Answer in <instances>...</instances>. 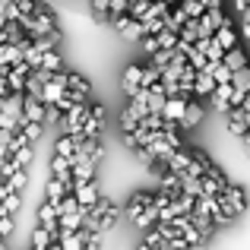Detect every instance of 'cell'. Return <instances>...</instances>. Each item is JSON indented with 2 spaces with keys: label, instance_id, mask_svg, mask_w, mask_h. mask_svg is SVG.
Segmentation results:
<instances>
[{
  "label": "cell",
  "instance_id": "cell-23",
  "mask_svg": "<svg viewBox=\"0 0 250 250\" xmlns=\"http://www.w3.org/2000/svg\"><path fill=\"white\" fill-rule=\"evenodd\" d=\"M133 222H136V225L143 228V231H146V228H152L155 222H159V209H155V206H146V209H143V212L136 215Z\"/></svg>",
  "mask_w": 250,
  "mask_h": 250
},
{
  "label": "cell",
  "instance_id": "cell-35",
  "mask_svg": "<svg viewBox=\"0 0 250 250\" xmlns=\"http://www.w3.org/2000/svg\"><path fill=\"white\" fill-rule=\"evenodd\" d=\"M140 44H143V51H146L149 57L159 51V42H155V35H143V38H140Z\"/></svg>",
  "mask_w": 250,
  "mask_h": 250
},
{
  "label": "cell",
  "instance_id": "cell-9",
  "mask_svg": "<svg viewBox=\"0 0 250 250\" xmlns=\"http://www.w3.org/2000/svg\"><path fill=\"white\" fill-rule=\"evenodd\" d=\"M85 241H89V231H85V228H80V231H57L61 250H83Z\"/></svg>",
  "mask_w": 250,
  "mask_h": 250
},
{
  "label": "cell",
  "instance_id": "cell-14",
  "mask_svg": "<svg viewBox=\"0 0 250 250\" xmlns=\"http://www.w3.org/2000/svg\"><path fill=\"white\" fill-rule=\"evenodd\" d=\"M83 222H85V209H76V212L57 219V231H80Z\"/></svg>",
  "mask_w": 250,
  "mask_h": 250
},
{
  "label": "cell",
  "instance_id": "cell-5",
  "mask_svg": "<svg viewBox=\"0 0 250 250\" xmlns=\"http://www.w3.org/2000/svg\"><path fill=\"white\" fill-rule=\"evenodd\" d=\"M111 25H114L124 38H130V42H140V38H143V25L136 22V19H130L127 13H124V16H114V19H111Z\"/></svg>",
  "mask_w": 250,
  "mask_h": 250
},
{
  "label": "cell",
  "instance_id": "cell-32",
  "mask_svg": "<svg viewBox=\"0 0 250 250\" xmlns=\"http://www.w3.org/2000/svg\"><path fill=\"white\" fill-rule=\"evenodd\" d=\"M127 6H130V0H111V3H108V22L114 16H124V13H127Z\"/></svg>",
  "mask_w": 250,
  "mask_h": 250
},
{
  "label": "cell",
  "instance_id": "cell-8",
  "mask_svg": "<svg viewBox=\"0 0 250 250\" xmlns=\"http://www.w3.org/2000/svg\"><path fill=\"white\" fill-rule=\"evenodd\" d=\"M187 102H190V98H181V95L165 98V108H162V121H168V124H174V127H177V121L184 117V108H187Z\"/></svg>",
  "mask_w": 250,
  "mask_h": 250
},
{
  "label": "cell",
  "instance_id": "cell-41",
  "mask_svg": "<svg viewBox=\"0 0 250 250\" xmlns=\"http://www.w3.org/2000/svg\"><path fill=\"white\" fill-rule=\"evenodd\" d=\"M0 250H3V241H0Z\"/></svg>",
  "mask_w": 250,
  "mask_h": 250
},
{
  "label": "cell",
  "instance_id": "cell-21",
  "mask_svg": "<svg viewBox=\"0 0 250 250\" xmlns=\"http://www.w3.org/2000/svg\"><path fill=\"white\" fill-rule=\"evenodd\" d=\"M25 184H29V174H25V168H16L10 177H6V187H10L13 193H22Z\"/></svg>",
  "mask_w": 250,
  "mask_h": 250
},
{
  "label": "cell",
  "instance_id": "cell-17",
  "mask_svg": "<svg viewBox=\"0 0 250 250\" xmlns=\"http://www.w3.org/2000/svg\"><path fill=\"white\" fill-rule=\"evenodd\" d=\"M67 92H73V95H80L89 102V95H92V85L83 80L80 73H67Z\"/></svg>",
  "mask_w": 250,
  "mask_h": 250
},
{
  "label": "cell",
  "instance_id": "cell-16",
  "mask_svg": "<svg viewBox=\"0 0 250 250\" xmlns=\"http://www.w3.org/2000/svg\"><path fill=\"white\" fill-rule=\"evenodd\" d=\"M222 63H225V67L234 73V70H244V67H247V57H244V51L234 44V48H228L225 54H222Z\"/></svg>",
  "mask_w": 250,
  "mask_h": 250
},
{
  "label": "cell",
  "instance_id": "cell-12",
  "mask_svg": "<svg viewBox=\"0 0 250 250\" xmlns=\"http://www.w3.org/2000/svg\"><path fill=\"white\" fill-rule=\"evenodd\" d=\"M63 95H67V89H63V85H57V83H42V95H38V102L48 108V104H57Z\"/></svg>",
  "mask_w": 250,
  "mask_h": 250
},
{
  "label": "cell",
  "instance_id": "cell-30",
  "mask_svg": "<svg viewBox=\"0 0 250 250\" xmlns=\"http://www.w3.org/2000/svg\"><path fill=\"white\" fill-rule=\"evenodd\" d=\"M76 209H80V206H76V196H73V193H67L61 203H57V219H61V215H70V212H76Z\"/></svg>",
  "mask_w": 250,
  "mask_h": 250
},
{
  "label": "cell",
  "instance_id": "cell-33",
  "mask_svg": "<svg viewBox=\"0 0 250 250\" xmlns=\"http://www.w3.org/2000/svg\"><path fill=\"white\" fill-rule=\"evenodd\" d=\"M42 127H44V124H25V127L19 130V133H22L25 140H29V146H32V143H35L38 136H42Z\"/></svg>",
  "mask_w": 250,
  "mask_h": 250
},
{
  "label": "cell",
  "instance_id": "cell-34",
  "mask_svg": "<svg viewBox=\"0 0 250 250\" xmlns=\"http://www.w3.org/2000/svg\"><path fill=\"white\" fill-rule=\"evenodd\" d=\"M121 127H124V136H127V133H133V130L140 127V121H136V117H130L127 111H121Z\"/></svg>",
  "mask_w": 250,
  "mask_h": 250
},
{
  "label": "cell",
  "instance_id": "cell-40",
  "mask_svg": "<svg viewBox=\"0 0 250 250\" xmlns=\"http://www.w3.org/2000/svg\"><path fill=\"white\" fill-rule=\"evenodd\" d=\"M162 3H168V6H174V3H181V0H162Z\"/></svg>",
  "mask_w": 250,
  "mask_h": 250
},
{
  "label": "cell",
  "instance_id": "cell-11",
  "mask_svg": "<svg viewBox=\"0 0 250 250\" xmlns=\"http://www.w3.org/2000/svg\"><path fill=\"white\" fill-rule=\"evenodd\" d=\"M73 196H76V206L85 209V212H89V209L95 206L98 200H102V196H98V187H95V184H83V187H76V190H73Z\"/></svg>",
  "mask_w": 250,
  "mask_h": 250
},
{
  "label": "cell",
  "instance_id": "cell-10",
  "mask_svg": "<svg viewBox=\"0 0 250 250\" xmlns=\"http://www.w3.org/2000/svg\"><path fill=\"white\" fill-rule=\"evenodd\" d=\"M200 121H203V104H196L190 98L187 108H184V117L177 121V130H193V127H200Z\"/></svg>",
  "mask_w": 250,
  "mask_h": 250
},
{
  "label": "cell",
  "instance_id": "cell-18",
  "mask_svg": "<svg viewBox=\"0 0 250 250\" xmlns=\"http://www.w3.org/2000/svg\"><path fill=\"white\" fill-rule=\"evenodd\" d=\"M38 225H42V228H48V231H57V206L44 203V206L38 209Z\"/></svg>",
  "mask_w": 250,
  "mask_h": 250
},
{
  "label": "cell",
  "instance_id": "cell-39",
  "mask_svg": "<svg viewBox=\"0 0 250 250\" xmlns=\"http://www.w3.org/2000/svg\"><path fill=\"white\" fill-rule=\"evenodd\" d=\"M247 10V0H238V13H244Z\"/></svg>",
  "mask_w": 250,
  "mask_h": 250
},
{
  "label": "cell",
  "instance_id": "cell-1",
  "mask_svg": "<svg viewBox=\"0 0 250 250\" xmlns=\"http://www.w3.org/2000/svg\"><path fill=\"white\" fill-rule=\"evenodd\" d=\"M215 203H219V209H222V215H225V219H234V215L244 212V206H247V193H244L241 187H234V184H228L225 193L215 196Z\"/></svg>",
  "mask_w": 250,
  "mask_h": 250
},
{
  "label": "cell",
  "instance_id": "cell-15",
  "mask_svg": "<svg viewBox=\"0 0 250 250\" xmlns=\"http://www.w3.org/2000/svg\"><path fill=\"white\" fill-rule=\"evenodd\" d=\"M212 42L219 44L222 51H228V48H234V44H238V32H234L231 25H222V29L212 32Z\"/></svg>",
  "mask_w": 250,
  "mask_h": 250
},
{
  "label": "cell",
  "instance_id": "cell-3",
  "mask_svg": "<svg viewBox=\"0 0 250 250\" xmlns=\"http://www.w3.org/2000/svg\"><path fill=\"white\" fill-rule=\"evenodd\" d=\"M104 127V108L102 104H89V111H85V121H83V140H98V133H102Z\"/></svg>",
  "mask_w": 250,
  "mask_h": 250
},
{
  "label": "cell",
  "instance_id": "cell-13",
  "mask_svg": "<svg viewBox=\"0 0 250 250\" xmlns=\"http://www.w3.org/2000/svg\"><path fill=\"white\" fill-rule=\"evenodd\" d=\"M22 117L29 124H42V117H44V104L42 102H35V98H29V95H22Z\"/></svg>",
  "mask_w": 250,
  "mask_h": 250
},
{
  "label": "cell",
  "instance_id": "cell-28",
  "mask_svg": "<svg viewBox=\"0 0 250 250\" xmlns=\"http://www.w3.org/2000/svg\"><path fill=\"white\" fill-rule=\"evenodd\" d=\"M42 70H63V63H61V54L57 51H44L42 54V63H38Z\"/></svg>",
  "mask_w": 250,
  "mask_h": 250
},
{
  "label": "cell",
  "instance_id": "cell-24",
  "mask_svg": "<svg viewBox=\"0 0 250 250\" xmlns=\"http://www.w3.org/2000/svg\"><path fill=\"white\" fill-rule=\"evenodd\" d=\"M203 19L212 25V32H215V29H222V25H231V19L222 13V6H219V10H206V13H203Z\"/></svg>",
  "mask_w": 250,
  "mask_h": 250
},
{
  "label": "cell",
  "instance_id": "cell-27",
  "mask_svg": "<svg viewBox=\"0 0 250 250\" xmlns=\"http://www.w3.org/2000/svg\"><path fill=\"white\" fill-rule=\"evenodd\" d=\"M32 162V146H22V149H16V152L10 155V165L13 168H25Z\"/></svg>",
  "mask_w": 250,
  "mask_h": 250
},
{
  "label": "cell",
  "instance_id": "cell-4",
  "mask_svg": "<svg viewBox=\"0 0 250 250\" xmlns=\"http://www.w3.org/2000/svg\"><path fill=\"white\" fill-rule=\"evenodd\" d=\"M225 121H228V130H231L234 136H241V140H247V124H250V102H244L241 108H228Z\"/></svg>",
  "mask_w": 250,
  "mask_h": 250
},
{
  "label": "cell",
  "instance_id": "cell-29",
  "mask_svg": "<svg viewBox=\"0 0 250 250\" xmlns=\"http://www.w3.org/2000/svg\"><path fill=\"white\" fill-rule=\"evenodd\" d=\"M155 42H159V48H162V51H174L177 35H174V32H168V29H162L159 35H155Z\"/></svg>",
  "mask_w": 250,
  "mask_h": 250
},
{
  "label": "cell",
  "instance_id": "cell-7",
  "mask_svg": "<svg viewBox=\"0 0 250 250\" xmlns=\"http://www.w3.org/2000/svg\"><path fill=\"white\" fill-rule=\"evenodd\" d=\"M95 162L92 159H85V162H76L73 168H70V181H73V190L76 187H83V184H92V174H95Z\"/></svg>",
  "mask_w": 250,
  "mask_h": 250
},
{
  "label": "cell",
  "instance_id": "cell-36",
  "mask_svg": "<svg viewBox=\"0 0 250 250\" xmlns=\"http://www.w3.org/2000/svg\"><path fill=\"white\" fill-rule=\"evenodd\" d=\"M108 3H111V0H92V10H95V16L104 19V22H108Z\"/></svg>",
  "mask_w": 250,
  "mask_h": 250
},
{
  "label": "cell",
  "instance_id": "cell-37",
  "mask_svg": "<svg viewBox=\"0 0 250 250\" xmlns=\"http://www.w3.org/2000/svg\"><path fill=\"white\" fill-rule=\"evenodd\" d=\"M6 143H10V133H6V130H0V162L6 159Z\"/></svg>",
  "mask_w": 250,
  "mask_h": 250
},
{
  "label": "cell",
  "instance_id": "cell-38",
  "mask_svg": "<svg viewBox=\"0 0 250 250\" xmlns=\"http://www.w3.org/2000/svg\"><path fill=\"white\" fill-rule=\"evenodd\" d=\"M203 6H206V10H219L222 0H203Z\"/></svg>",
  "mask_w": 250,
  "mask_h": 250
},
{
  "label": "cell",
  "instance_id": "cell-6",
  "mask_svg": "<svg viewBox=\"0 0 250 250\" xmlns=\"http://www.w3.org/2000/svg\"><path fill=\"white\" fill-rule=\"evenodd\" d=\"M231 95H234L231 83H222V85H215V89L209 92V98H212V108L219 111V114H228V108H231Z\"/></svg>",
  "mask_w": 250,
  "mask_h": 250
},
{
  "label": "cell",
  "instance_id": "cell-31",
  "mask_svg": "<svg viewBox=\"0 0 250 250\" xmlns=\"http://www.w3.org/2000/svg\"><path fill=\"white\" fill-rule=\"evenodd\" d=\"M19 200H22V193H10L3 203H0V212H3V215H13L19 209Z\"/></svg>",
  "mask_w": 250,
  "mask_h": 250
},
{
  "label": "cell",
  "instance_id": "cell-22",
  "mask_svg": "<svg viewBox=\"0 0 250 250\" xmlns=\"http://www.w3.org/2000/svg\"><path fill=\"white\" fill-rule=\"evenodd\" d=\"M80 140L83 136H61V140H57V155H61V159H73V149H76Z\"/></svg>",
  "mask_w": 250,
  "mask_h": 250
},
{
  "label": "cell",
  "instance_id": "cell-20",
  "mask_svg": "<svg viewBox=\"0 0 250 250\" xmlns=\"http://www.w3.org/2000/svg\"><path fill=\"white\" fill-rule=\"evenodd\" d=\"M54 241H57V231H48V228L38 225L35 228V238H32V244H35L32 250H48V244H54Z\"/></svg>",
  "mask_w": 250,
  "mask_h": 250
},
{
  "label": "cell",
  "instance_id": "cell-26",
  "mask_svg": "<svg viewBox=\"0 0 250 250\" xmlns=\"http://www.w3.org/2000/svg\"><path fill=\"white\" fill-rule=\"evenodd\" d=\"M162 80V70H155V67H143L140 70V89H149V85H155Z\"/></svg>",
  "mask_w": 250,
  "mask_h": 250
},
{
  "label": "cell",
  "instance_id": "cell-19",
  "mask_svg": "<svg viewBox=\"0 0 250 250\" xmlns=\"http://www.w3.org/2000/svg\"><path fill=\"white\" fill-rule=\"evenodd\" d=\"M215 89V83H212V76H209V73H196L193 76V85H190V95H209V92H212Z\"/></svg>",
  "mask_w": 250,
  "mask_h": 250
},
{
  "label": "cell",
  "instance_id": "cell-25",
  "mask_svg": "<svg viewBox=\"0 0 250 250\" xmlns=\"http://www.w3.org/2000/svg\"><path fill=\"white\" fill-rule=\"evenodd\" d=\"M63 196H67V187H63L61 181H54V177H51V181H48V203H51V206H57Z\"/></svg>",
  "mask_w": 250,
  "mask_h": 250
},
{
  "label": "cell",
  "instance_id": "cell-2",
  "mask_svg": "<svg viewBox=\"0 0 250 250\" xmlns=\"http://www.w3.org/2000/svg\"><path fill=\"white\" fill-rule=\"evenodd\" d=\"M85 111H89V102H76L70 111H63L61 114V130H63V136H83L80 130H83V121H85Z\"/></svg>",
  "mask_w": 250,
  "mask_h": 250
}]
</instances>
